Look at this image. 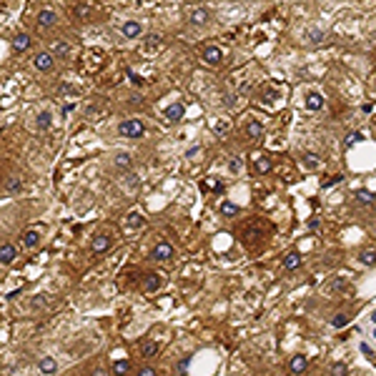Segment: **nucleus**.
<instances>
[{"mask_svg": "<svg viewBox=\"0 0 376 376\" xmlns=\"http://www.w3.org/2000/svg\"><path fill=\"white\" fill-rule=\"evenodd\" d=\"M359 349H361V354H364V356H366V359H369V361H371V364H376V356H374V354H371V349H369V344H361V346H359Z\"/></svg>", "mask_w": 376, "mask_h": 376, "instance_id": "nucleus-39", "label": "nucleus"}, {"mask_svg": "<svg viewBox=\"0 0 376 376\" xmlns=\"http://www.w3.org/2000/svg\"><path fill=\"white\" fill-rule=\"evenodd\" d=\"M91 376H108V371H105L103 366H93V371H91Z\"/></svg>", "mask_w": 376, "mask_h": 376, "instance_id": "nucleus-42", "label": "nucleus"}, {"mask_svg": "<svg viewBox=\"0 0 376 376\" xmlns=\"http://www.w3.org/2000/svg\"><path fill=\"white\" fill-rule=\"evenodd\" d=\"M118 30H121V35L126 38V41H136V38H143V35H145V28H143L141 20H126Z\"/></svg>", "mask_w": 376, "mask_h": 376, "instance_id": "nucleus-2", "label": "nucleus"}, {"mask_svg": "<svg viewBox=\"0 0 376 376\" xmlns=\"http://www.w3.org/2000/svg\"><path fill=\"white\" fill-rule=\"evenodd\" d=\"M35 23H38V28H50L58 23V13L53 8H41L35 15Z\"/></svg>", "mask_w": 376, "mask_h": 376, "instance_id": "nucleus-11", "label": "nucleus"}, {"mask_svg": "<svg viewBox=\"0 0 376 376\" xmlns=\"http://www.w3.org/2000/svg\"><path fill=\"white\" fill-rule=\"evenodd\" d=\"M136 376H158V371H156L153 366H143V369L136 371Z\"/></svg>", "mask_w": 376, "mask_h": 376, "instance_id": "nucleus-37", "label": "nucleus"}, {"mask_svg": "<svg viewBox=\"0 0 376 376\" xmlns=\"http://www.w3.org/2000/svg\"><path fill=\"white\" fill-rule=\"evenodd\" d=\"M263 136V123L261 121H248L246 123V138L248 141H258Z\"/></svg>", "mask_w": 376, "mask_h": 376, "instance_id": "nucleus-23", "label": "nucleus"}, {"mask_svg": "<svg viewBox=\"0 0 376 376\" xmlns=\"http://www.w3.org/2000/svg\"><path fill=\"white\" fill-rule=\"evenodd\" d=\"M361 141H364L361 133H349V136H346V145H349V148H351L354 143H361Z\"/></svg>", "mask_w": 376, "mask_h": 376, "instance_id": "nucleus-38", "label": "nucleus"}, {"mask_svg": "<svg viewBox=\"0 0 376 376\" xmlns=\"http://www.w3.org/2000/svg\"><path fill=\"white\" fill-rule=\"evenodd\" d=\"M110 246H113V238H110L108 234H95V236L91 238V251H93L95 256L108 253V251H110Z\"/></svg>", "mask_w": 376, "mask_h": 376, "instance_id": "nucleus-5", "label": "nucleus"}, {"mask_svg": "<svg viewBox=\"0 0 376 376\" xmlns=\"http://www.w3.org/2000/svg\"><path fill=\"white\" fill-rule=\"evenodd\" d=\"M145 226V216L141 211H128L126 218H123V229L126 231H141Z\"/></svg>", "mask_w": 376, "mask_h": 376, "instance_id": "nucleus-6", "label": "nucleus"}, {"mask_svg": "<svg viewBox=\"0 0 376 376\" xmlns=\"http://www.w3.org/2000/svg\"><path fill=\"white\" fill-rule=\"evenodd\" d=\"M354 198H356V203H364V206H376V193H371L369 188H356V191H354Z\"/></svg>", "mask_w": 376, "mask_h": 376, "instance_id": "nucleus-20", "label": "nucleus"}, {"mask_svg": "<svg viewBox=\"0 0 376 376\" xmlns=\"http://www.w3.org/2000/svg\"><path fill=\"white\" fill-rule=\"evenodd\" d=\"M73 110H75V103H65L60 113H63V116H65V118H68V116H70V113H73Z\"/></svg>", "mask_w": 376, "mask_h": 376, "instance_id": "nucleus-41", "label": "nucleus"}, {"mask_svg": "<svg viewBox=\"0 0 376 376\" xmlns=\"http://www.w3.org/2000/svg\"><path fill=\"white\" fill-rule=\"evenodd\" d=\"M359 261L364 263V266H376V248H364L359 253Z\"/></svg>", "mask_w": 376, "mask_h": 376, "instance_id": "nucleus-31", "label": "nucleus"}, {"mask_svg": "<svg viewBox=\"0 0 376 376\" xmlns=\"http://www.w3.org/2000/svg\"><path fill=\"white\" fill-rule=\"evenodd\" d=\"M324 41H326V30H324V28L311 25V28L304 30V43H306V46H321Z\"/></svg>", "mask_w": 376, "mask_h": 376, "instance_id": "nucleus-7", "label": "nucleus"}, {"mask_svg": "<svg viewBox=\"0 0 376 376\" xmlns=\"http://www.w3.org/2000/svg\"><path fill=\"white\" fill-rule=\"evenodd\" d=\"M23 246L25 248H38V246H41V234H38L35 229H28L23 234Z\"/></svg>", "mask_w": 376, "mask_h": 376, "instance_id": "nucleus-24", "label": "nucleus"}, {"mask_svg": "<svg viewBox=\"0 0 376 376\" xmlns=\"http://www.w3.org/2000/svg\"><path fill=\"white\" fill-rule=\"evenodd\" d=\"M150 258L153 261H171L173 258V246L168 243V241H158L156 246H153V251H150Z\"/></svg>", "mask_w": 376, "mask_h": 376, "instance_id": "nucleus-9", "label": "nucleus"}, {"mask_svg": "<svg viewBox=\"0 0 376 376\" xmlns=\"http://www.w3.org/2000/svg\"><path fill=\"white\" fill-rule=\"evenodd\" d=\"M304 105H306V110L316 113V110H324V108H326V98H324V93H321V91H306V95H304Z\"/></svg>", "mask_w": 376, "mask_h": 376, "instance_id": "nucleus-4", "label": "nucleus"}, {"mask_svg": "<svg viewBox=\"0 0 376 376\" xmlns=\"http://www.w3.org/2000/svg\"><path fill=\"white\" fill-rule=\"evenodd\" d=\"M15 258H18V248L13 243H3V246H0V263H3V266L13 263Z\"/></svg>", "mask_w": 376, "mask_h": 376, "instance_id": "nucleus-18", "label": "nucleus"}, {"mask_svg": "<svg viewBox=\"0 0 376 376\" xmlns=\"http://www.w3.org/2000/svg\"><path fill=\"white\" fill-rule=\"evenodd\" d=\"M229 171H231L234 176H238V173L243 171V161H241V158H231V161H229Z\"/></svg>", "mask_w": 376, "mask_h": 376, "instance_id": "nucleus-36", "label": "nucleus"}, {"mask_svg": "<svg viewBox=\"0 0 376 376\" xmlns=\"http://www.w3.org/2000/svg\"><path fill=\"white\" fill-rule=\"evenodd\" d=\"M304 166L306 168H319L321 166V158L316 153H304Z\"/></svg>", "mask_w": 376, "mask_h": 376, "instance_id": "nucleus-32", "label": "nucleus"}, {"mask_svg": "<svg viewBox=\"0 0 376 376\" xmlns=\"http://www.w3.org/2000/svg\"><path fill=\"white\" fill-rule=\"evenodd\" d=\"M201 58L208 63V65H221V60H223V50L218 48V46H203L201 48Z\"/></svg>", "mask_w": 376, "mask_h": 376, "instance_id": "nucleus-10", "label": "nucleus"}, {"mask_svg": "<svg viewBox=\"0 0 376 376\" xmlns=\"http://www.w3.org/2000/svg\"><path fill=\"white\" fill-rule=\"evenodd\" d=\"M33 68H35L38 73H50V70L55 68V58H53V53H48V50L35 53V58H33Z\"/></svg>", "mask_w": 376, "mask_h": 376, "instance_id": "nucleus-3", "label": "nucleus"}, {"mask_svg": "<svg viewBox=\"0 0 376 376\" xmlns=\"http://www.w3.org/2000/svg\"><path fill=\"white\" fill-rule=\"evenodd\" d=\"M341 178H344V176H331V178H326V181H324V188H329L331 183H338Z\"/></svg>", "mask_w": 376, "mask_h": 376, "instance_id": "nucleus-44", "label": "nucleus"}, {"mask_svg": "<svg viewBox=\"0 0 376 376\" xmlns=\"http://www.w3.org/2000/svg\"><path fill=\"white\" fill-rule=\"evenodd\" d=\"M371 336H374V338H376V329H371Z\"/></svg>", "mask_w": 376, "mask_h": 376, "instance_id": "nucleus-46", "label": "nucleus"}, {"mask_svg": "<svg viewBox=\"0 0 376 376\" xmlns=\"http://www.w3.org/2000/svg\"><path fill=\"white\" fill-rule=\"evenodd\" d=\"M221 216H223V218H236V216H238V206H236L234 201H223V203H221Z\"/></svg>", "mask_w": 376, "mask_h": 376, "instance_id": "nucleus-29", "label": "nucleus"}, {"mask_svg": "<svg viewBox=\"0 0 376 376\" xmlns=\"http://www.w3.org/2000/svg\"><path fill=\"white\" fill-rule=\"evenodd\" d=\"M188 23H191L193 28H203L211 23V10L208 8H193L191 13H188Z\"/></svg>", "mask_w": 376, "mask_h": 376, "instance_id": "nucleus-8", "label": "nucleus"}, {"mask_svg": "<svg viewBox=\"0 0 376 376\" xmlns=\"http://www.w3.org/2000/svg\"><path fill=\"white\" fill-rule=\"evenodd\" d=\"M118 136H123V138H143L145 136V123L141 121V118H126V121H121L118 123Z\"/></svg>", "mask_w": 376, "mask_h": 376, "instance_id": "nucleus-1", "label": "nucleus"}, {"mask_svg": "<svg viewBox=\"0 0 376 376\" xmlns=\"http://www.w3.org/2000/svg\"><path fill=\"white\" fill-rule=\"evenodd\" d=\"M50 53H53L55 58H70V43H65V41H55Z\"/></svg>", "mask_w": 376, "mask_h": 376, "instance_id": "nucleus-26", "label": "nucleus"}, {"mask_svg": "<svg viewBox=\"0 0 376 376\" xmlns=\"http://www.w3.org/2000/svg\"><path fill=\"white\" fill-rule=\"evenodd\" d=\"M163 116H166V121L176 123V121H181V118L186 116V105H183L181 100H176V103H171V105L163 108Z\"/></svg>", "mask_w": 376, "mask_h": 376, "instance_id": "nucleus-13", "label": "nucleus"}, {"mask_svg": "<svg viewBox=\"0 0 376 376\" xmlns=\"http://www.w3.org/2000/svg\"><path fill=\"white\" fill-rule=\"evenodd\" d=\"M251 163H253V173H258V176H269L271 173V168H274V163H271V158L269 156H251Z\"/></svg>", "mask_w": 376, "mask_h": 376, "instance_id": "nucleus-12", "label": "nucleus"}, {"mask_svg": "<svg viewBox=\"0 0 376 376\" xmlns=\"http://www.w3.org/2000/svg\"><path fill=\"white\" fill-rule=\"evenodd\" d=\"M331 376H349L346 364H344V361H336V364L331 366Z\"/></svg>", "mask_w": 376, "mask_h": 376, "instance_id": "nucleus-34", "label": "nucleus"}, {"mask_svg": "<svg viewBox=\"0 0 376 376\" xmlns=\"http://www.w3.org/2000/svg\"><path fill=\"white\" fill-rule=\"evenodd\" d=\"M30 48V35L28 33H15L13 35V50L15 53H25Z\"/></svg>", "mask_w": 376, "mask_h": 376, "instance_id": "nucleus-22", "label": "nucleus"}, {"mask_svg": "<svg viewBox=\"0 0 376 376\" xmlns=\"http://www.w3.org/2000/svg\"><path fill=\"white\" fill-rule=\"evenodd\" d=\"M113 166H116V171H121V173H131L133 161H131L128 153H116V158H113Z\"/></svg>", "mask_w": 376, "mask_h": 376, "instance_id": "nucleus-21", "label": "nucleus"}, {"mask_svg": "<svg viewBox=\"0 0 376 376\" xmlns=\"http://www.w3.org/2000/svg\"><path fill=\"white\" fill-rule=\"evenodd\" d=\"M369 319H371V324H374V326H376V309H374V311H371V316H369Z\"/></svg>", "mask_w": 376, "mask_h": 376, "instance_id": "nucleus-45", "label": "nucleus"}, {"mask_svg": "<svg viewBox=\"0 0 376 376\" xmlns=\"http://www.w3.org/2000/svg\"><path fill=\"white\" fill-rule=\"evenodd\" d=\"M161 46V35H145L143 41V53H156Z\"/></svg>", "mask_w": 376, "mask_h": 376, "instance_id": "nucleus-27", "label": "nucleus"}, {"mask_svg": "<svg viewBox=\"0 0 376 376\" xmlns=\"http://www.w3.org/2000/svg\"><path fill=\"white\" fill-rule=\"evenodd\" d=\"M128 371H131V361L128 359L113 361V374H116V376H128Z\"/></svg>", "mask_w": 376, "mask_h": 376, "instance_id": "nucleus-30", "label": "nucleus"}, {"mask_svg": "<svg viewBox=\"0 0 376 376\" xmlns=\"http://www.w3.org/2000/svg\"><path fill=\"white\" fill-rule=\"evenodd\" d=\"M298 266H301V253L298 251H291V253L283 256V269L286 271H296Z\"/></svg>", "mask_w": 376, "mask_h": 376, "instance_id": "nucleus-25", "label": "nucleus"}, {"mask_svg": "<svg viewBox=\"0 0 376 376\" xmlns=\"http://www.w3.org/2000/svg\"><path fill=\"white\" fill-rule=\"evenodd\" d=\"M50 123H53L50 110H41V113L35 116V131H38V133H46V131L50 128Z\"/></svg>", "mask_w": 376, "mask_h": 376, "instance_id": "nucleus-19", "label": "nucleus"}, {"mask_svg": "<svg viewBox=\"0 0 376 376\" xmlns=\"http://www.w3.org/2000/svg\"><path fill=\"white\" fill-rule=\"evenodd\" d=\"M161 286H163V279H161L158 274H145V276H143V283H141V288H143V291H148V293L158 291Z\"/></svg>", "mask_w": 376, "mask_h": 376, "instance_id": "nucleus-15", "label": "nucleus"}, {"mask_svg": "<svg viewBox=\"0 0 376 376\" xmlns=\"http://www.w3.org/2000/svg\"><path fill=\"white\" fill-rule=\"evenodd\" d=\"M188 361H191V359L186 356V359H183V361L178 364V374H181V376H186V374H188Z\"/></svg>", "mask_w": 376, "mask_h": 376, "instance_id": "nucleus-40", "label": "nucleus"}, {"mask_svg": "<svg viewBox=\"0 0 376 376\" xmlns=\"http://www.w3.org/2000/svg\"><path fill=\"white\" fill-rule=\"evenodd\" d=\"M38 371H41L43 376H53L58 371V361L53 356H41V361H38Z\"/></svg>", "mask_w": 376, "mask_h": 376, "instance_id": "nucleus-16", "label": "nucleus"}, {"mask_svg": "<svg viewBox=\"0 0 376 376\" xmlns=\"http://www.w3.org/2000/svg\"><path fill=\"white\" fill-rule=\"evenodd\" d=\"M20 186H23V181H20V178H8V181H5L8 193H18V191H20Z\"/></svg>", "mask_w": 376, "mask_h": 376, "instance_id": "nucleus-35", "label": "nucleus"}, {"mask_svg": "<svg viewBox=\"0 0 376 376\" xmlns=\"http://www.w3.org/2000/svg\"><path fill=\"white\" fill-rule=\"evenodd\" d=\"M198 148H201V145H191V148L186 150V158H193V156H198Z\"/></svg>", "mask_w": 376, "mask_h": 376, "instance_id": "nucleus-43", "label": "nucleus"}, {"mask_svg": "<svg viewBox=\"0 0 376 376\" xmlns=\"http://www.w3.org/2000/svg\"><path fill=\"white\" fill-rule=\"evenodd\" d=\"M349 324V314H336L333 319H331V326L333 329H344Z\"/></svg>", "mask_w": 376, "mask_h": 376, "instance_id": "nucleus-33", "label": "nucleus"}, {"mask_svg": "<svg viewBox=\"0 0 376 376\" xmlns=\"http://www.w3.org/2000/svg\"><path fill=\"white\" fill-rule=\"evenodd\" d=\"M158 351H161V349H158L156 341H143V344H141V356H143V359H153Z\"/></svg>", "mask_w": 376, "mask_h": 376, "instance_id": "nucleus-28", "label": "nucleus"}, {"mask_svg": "<svg viewBox=\"0 0 376 376\" xmlns=\"http://www.w3.org/2000/svg\"><path fill=\"white\" fill-rule=\"evenodd\" d=\"M306 369H309V359H306L304 354H296V356L288 361V371H291L293 376H301V374H306Z\"/></svg>", "mask_w": 376, "mask_h": 376, "instance_id": "nucleus-14", "label": "nucleus"}, {"mask_svg": "<svg viewBox=\"0 0 376 376\" xmlns=\"http://www.w3.org/2000/svg\"><path fill=\"white\" fill-rule=\"evenodd\" d=\"M213 136L216 138H229L231 136V121L229 118H218V121H213Z\"/></svg>", "mask_w": 376, "mask_h": 376, "instance_id": "nucleus-17", "label": "nucleus"}]
</instances>
